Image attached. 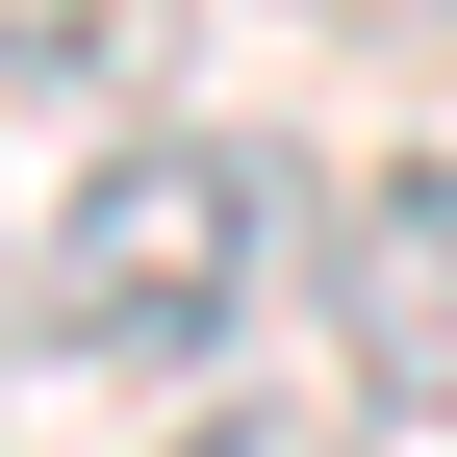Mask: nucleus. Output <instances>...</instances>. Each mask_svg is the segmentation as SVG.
<instances>
[{"instance_id":"f257e3e1","label":"nucleus","mask_w":457,"mask_h":457,"mask_svg":"<svg viewBox=\"0 0 457 457\" xmlns=\"http://www.w3.org/2000/svg\"><path fill=\"white\" fill-rule=\"evenodd\" d=\"M279 279H305V179H279L254 128H102L77 179H51V228H26V330L102 356V381L228 356Z\"/></svg>"},{"instance_id":"f03ea898","label":"nucleus","mask_w":457,"mask_h":457,"mask_svg":"<svg viewBox=\"0 0 457 457\" xmlns=\"http://www.w3.org/2000/svg\"><path fill=\"white\" fill-rule=\"evenodd\" d=\"M330 330H356V381L407 432H457V153H407V179L330 204Z\"/></svg>"},{"instance_id":"7ed1b4c3","label":"nucleus","mask_w":457,"mask_h":457,"mask_svg":"<svg viewBox=\"0 0 457 457\" xmlns=\"http://www.w3.org/2000/svg\"><path fill=\"white\" fill-rule=\"evenodd\" d=\"M179 457H356V432H330L305 381H228V407H179Z\"/></svg>"},{"instance_id":"20e7f679","label":"nucleus","mask_w":457,"mask_h":457,"mask_svg":"<svg viewBox=\"0 0 457 457\" xmlns=\"http://www.w3.org/2000/svg\"><path fill=\"white\" fill-rule=\"evenodd\" d=\"M102 26H153V0H0V77H102Z\"/></svg>"}]
</instances>
